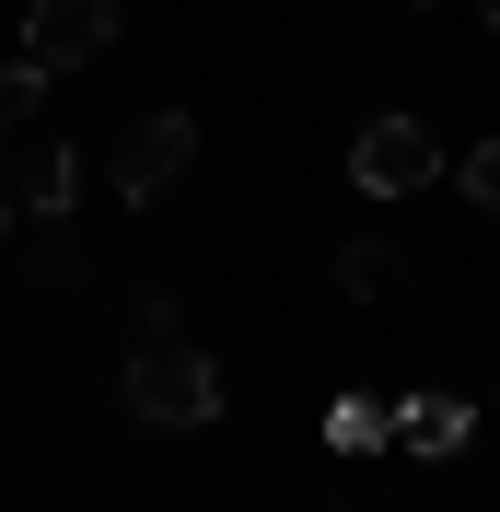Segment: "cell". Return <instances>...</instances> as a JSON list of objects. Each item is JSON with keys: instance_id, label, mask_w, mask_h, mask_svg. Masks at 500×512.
Segmentation results:
<instances>
[{"instance_id": "obj_1", "label": "cell", "mask_w": 500, "mask_h": 512, "mask_svg": "<svg viewBox=\"0 0 500 512\" xmlns=\"http://www.w3.org/2000/svg\"><path fill=\"white\" fill-rule=\"evenodd\" d=\"M117 396L152 419V431H210L221 419V361L198 350V338H140L128 373H117Z\"/></svg>"}, {"instance_id": "obj_10", "label": "cell", "mask_w": 500, "mask_h": 512, "mask_svg": "<svg viewBox=\"0 0 500 512\" xmlns=\"http://www.w3.org/2000/svg\"><path fill=\"white\" fill-rule=\"evenodd\" d=\"M454 187H466V198H477V210H500V140H477V152H466V163H454Z\"/></svg>"}, {"instance_id": "obj_5", "label": "cell", "mask_w": 500, "mask_h": 512, "mask_svg": "<svg viewBox=\"0 0 500 512\" xmlns=\"http://www.w3.org/2000/svg\"><path fill=\"white\" fill-rule=\"evenodd\" d=\"M396 443H407V454H466L477 419L454 408V396H407V408H396Z\"/></svg>"}, {"instance_id": "obj_9", "label": "cell", "mask_w": 500, "mask_h": 512, "mask_svg": "<svg viewBox=\"0 0 500 512\" xmlns=\"http://www.w3.org/2000/svg\"><path fill=\"white\" fill-rule=\"evenodd\" d=\"M35 105H47V70H35V59H12V70H0V128H24Z\"/></svg>"}, {"instance_id": "obj_7", "label": "cell", "mask_w": 500, "mask_h": 512, "mask_svg": "<svg viewBox=\"0 0 500 512\" xmlns=\"http://www.w3.org/2000/svg\"><path fill=\"white\" fill-rule=\"evenodd\" d=\"M338 291H361V303L396 291V245H384V233H349V245H338Z\"/></svg>"}, {"instance_id": "obj_2", "label": "cell", "mask_w": 500, "mask_h": 512, "mask_svg": "<svg viewBox=\"0 0 500 512\" xmlns=\"http://www.w3.org/2000/svg\"><path fill=\"white\" fill-rule=\"evenodd\" d=\"M187 163H198V117H187V105H152V117H128V128H117V152H105V187H117L128 210H152V198L175 187Z\"/></svg>"}, {"instance_id": "obj_8", "label": "cell", "mask_w": 500, "mask_h": 512, "mask_svg": "<svg viewBox=\"0 0 500 512\" xmlns=\"http://www.w3.org/2000/svg\"><path fill=\"white\" fill-rule=\"evenodd\" d=\"M384 431H396V419H384V408H361V396H338V408H326V443H338V454H373Z\"/></svg>"}, {"instance_id": "obj_4", "label": "cell", "mask_w": 500, "mask_h": 512, "mask_svg": "<svg viewBox=\"0 0 500 512\" xmlns=\"http://www.w3.org/2000/svg\"><path fill=\"white\" fill-rule=\"evenodd\" d=\"M128 0H24V59L59 82V70H94L105 47H117Z\"/></svg>"}, {"instance_id": "obj_6", "label": "cell", "mask_w": 500, "mask_h": 512, "mask_svg": "<svg viewBox=\"0 0 500 512\" xmlns=\"http://www.w3.org/2000/svg\"><path fill=\"white\" fill-rule=\"evenodd\" d=\"M12 198H24V210H47V222H59L70 198H82V163H70L59 140H47V152H24V187H12Z\"/></svg>"}, {"instance_id": "obj_11", "label": "cell", "mask_w": 500, "mask_h": 512, "mask_svg": "<svg viewBox=\"0 0 500 512\" xmlns=\"http://www.w3.org/2000/svg\"><path fill=\"white\" fill-rule=\"evenodd\" d=\"M12 210H24V198H12V187H0V233H12Z\"/></svg>"}, {"instance_id": "obj_3", "label": "cell", "mask_w": 500, "mask_h": 512, "mask_svg": "<svg viewBox=\"0 0 500 512\" xmlns=\"http://www.w3.org/2000/svg\"><path fill=\"white\" fill-rule=\"evenodd\" d=\"M349 187H361V198H419V187H442L431 117H373L361 140H349Z\"/></svg>"}, {"instance_id": "obj_12", "label": "cell", "mask_w": 500, "mask_h": 512, "mask_svg": "<svg viewBox=\"0 0 500 512\" xmlns=\"http://www.w3.org/2000/svg\"><path fill=\"white\" fill-rule=\"evenodd\" d=\"M466 12H477V24H500V0H466Z\"/></svg>"}]
</instances>
